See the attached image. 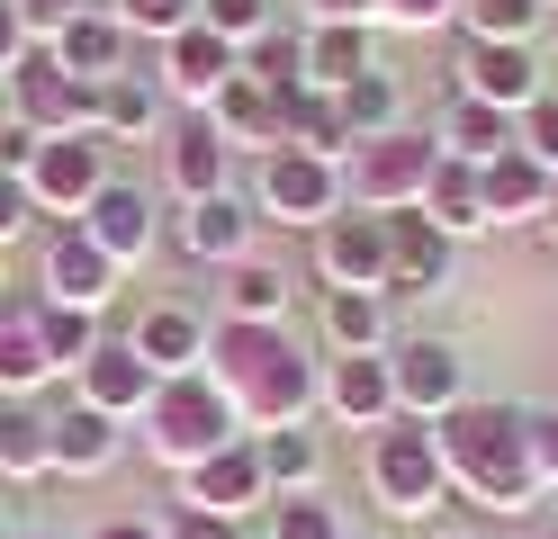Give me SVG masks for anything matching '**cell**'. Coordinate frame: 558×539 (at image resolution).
<instances>
[{
	"instance_id": "obj_18",
	"label": "cell",
	"mask_w": 558,
	"mask_h": 539,
	"mask_svg": "<svg viewBox=\"0 0 558 539\" xmlns=\"http://www.w3.org/2000/svg\"><path fill=\"white\" fill-rule=\"evenodd\" d=\"M82 234L109 252L118 270H135V261L154 252V189H135V180H109V189L82 207Z\"/></svg>"
},
{
	"instance_id": "obj_41",
	"label": "cell",
	"mask_w": 558,
	"mask_h": 539,
	"mask_svg": "<svg viewBox=\"0 0 558 539\" xmlns=\"http://www.w3.org/2000/svg\"><path fill=\"white\" fill-rule=\"evenodd\" d=\"M109 10H118L126 36H154V46L181 36V27H198V0H109Z\"/></svg>"
},
{
	"instance_id": "obj_45",
	"label": "cell",
	"mask_w": 558,
	"mask_h": 539,
	"mask_svg": "<svg viewBox=\"0 0 558 539\" xmlns=\"http://www.w3.org/2000/svg\"><path fill=\"white\" fill-rule=\"evenodd\" d=\"M522 450H532V477L558 486V414H532V422H522Z\"/></svg>"
},
{
	"instance_id": "obj_53",
	"label": "cell",
	"mask_w": 558,
	"mask_h": 539,
	"mask_svg": "<svg viewBox=\"0 0 558 539\" xmlns=\"http://www.w3.org/2000/svg\"><path fill=\"white\" fill-rule=\"evenodd\" d=\"M541 234L558 243V180H549V207H541Z\"/></svg>"
},
{
	"instance_id": "obj_10",
	"label": "cell",
	"mask_w": 558,
	"mask_h": 539,
	"mask_svg": "<svg viewBox=\"0 0 558 539\" xmlns=\"http://www.w3.org/2000/svg\"><path fill=\"white\" fill-rule=\"evenodd\" d=\"M388 378H397V414L405 422H441L450 405H469V359L450 342H397Z\"/></svg>"
},
{
	"instance_id": "obj_15",
	"label": "cell",
	"mask_w": 558,
	"mask_h": 539,
	"mask_svg": "<svg viewBox=\"0 0 558 539\" xmlns=\"http://www.w3.org/2000/svg\"><path fill=\"white\" fill-rule=\"evenodd\" d=\"M181 503H198V513H226V522H243L253 503H270V477H262L253 431H243V441H226L217 458H198L190 477H181Z\"/></svg>"
},
{
	"instance_id": "obj_58",
	"label": "cell",
	"mask_w": 558,
	"mask_h": 539,
	"mask_svg": "<svg viewBox=\"0 0 558 539\" xmlns=\"http://www.w3.org/2000/svg\"><path fill=\"white\" fill-rule=\"evenodd\" d=\"M0 405H10V395H0Z\"/></svg>"
},
{
	"instance_id": "obj_35",
	"label": "cell",
	"mask_w": 558,
	"mask_h": 539,
	"mask_svg": "<svg viewBox=\"0 0 558 539\" xmlns=\"http://www.w3.org/2000/svg\"><path fill=\"white\" fill-rule=\"evenodd\" d=\"M333 99H342V126H352V144L405 126V90H397V72H361V82H352V90H333Z\"/></svg>"
},
{
	"instance_id": "obj_16",
	"label": "cell",
	"mask_w": 558,
	"mask_h": 539,
	"mask_svg": "<svg viewBox=\"0 0 558 539\" xmlns=\"http://www.w3.org/2000/svg\"><path fill=\"white\" fill-rule=\"evenodd\" d=\"M118 261H109V252H99L82 225H54L46 234V297L54 306H82V315H99V306H109L118 297Z\"/></svg>"
},
{
	"instance_id": "obj_43",
	"label": "cell",
	"mask_w": 558,
	"mask_h": 539,
	"mask_svg": "<svg viewBox=\"0 0 558 539\" xmlns=\"http://www.w3.org/2000/svg\"><path fill=\"white\" fill-rule=\"evenodd\" d=\"M198 19L226 36V46H253V36L270 27V0H198Z\"/></svg>"
},
{
	"instance_id": "obj_30",
	"label": "cell",
	"mask_w": 558,
	"mask_h": 539,
	"mask_svg": "<svg viewBox=\"0 0 558 539\" xmlns=\"http://www.w3.org/2000/svg\"><path fill=\"white\" fill-rule=\"evenodd\" d=\"M0 477L10 486H37V477H54V414H37V405H0Z\"/></svg>"
},
{
	"instance_id": "obj_46",
	"label": "cell",
	"mask_w": 558,
	"mask_h": 539,
	"mask_svg": "<svg viewBox=\"0 0 558 539\" xmlns=\"http://www.w3.org/2000/svg\"><path fill=\"white\" fill-rule=\"evenodd\" d=\"M378 19H388V27H450L460 0H378Z\"/></svg>"
},
{
	"instance_id": "obj_17",
	"label": "cell",
	"mask_w": 558,
	"mask_h": 539,
	"mask_svg": "<svg viewBox=\"0 0 558 539\" xmlns=\"http://www.w3.org/2000/svg\"><path fill=\"white\" fill-rule=\"evenodd\" d=\"M433 287H450V234L424 207H405L388 216V297H433Z\"/></svg>"
},
{
	"instance_id": "obj_8",
	"label": "cell",
	"mask_w": 558,
	"mask_h": 539,
	"mask_svg": "<svg viewBox=\"0 0 558 539\" xmlns=\"http://www.w3.org/2000/svg\"><path fill=\"white\" fill-rule=\"evenodd\" d=\"M10 108H19V126H37V135H90V108L99 90L73 82L46 46H27V63L10 72Z\"/></svg>"
},
{
	"instance_id": "obj_24",
	"label": "cell",
	"mask_w": 558,
	"mask_h": 539,
	"mask_svg": "<svg viewBox=\"0 0 558 539\" xmlns=\"http://www.w3.org/2000/svg\"><path fill=\"white\" fill-rule=\"evenodd\" d=\"M477 198H486V225H541V207H549V171L513 144V154L477 162Z\"/></svg>"
},
{
	"instance_id": "obj_22",
	"label": "cell",
	"mask_w": 558,
	"mask_h": 539,
	"mask_svg": "<svg viewBox=\"0 0 558 539\" xmlns=\"http://www.w3.org/2000/svg\"><path fill=\"white\" fill-rule=\"evenodd\" d=\"M82 405H99V414H118V422H135V414H145L154 405V369H145V359H135V342H99L90 359H82Z\"/></svg>"
},
{
	"instance_id": "obj_14",
	"label": "cell",
	"mask_w": 558,
	"mask_h": 539,
	"mask_svg": "<svg viewBox=\"0 0 558 539\" xmlns=\"http://www.w3.org/2000/svg\"><path fill=\"white\" fill-rule=\"evenodd\" d=\"M207 333H217V323H207L198 306H181V297H154L145 315H135V359H145L154 378H190V369H207Z\"/></svg>"
},
{
	"instance_id": "obj_37",
	"label": "cell",
	"mask_w": 558,
	"mask_h": 539,
	"mask_svg": "<svg viewBox=\"0 0 558 539\" xmlns=\"http://www.w3.org/2000/svg\"><path fill=\"white\" fill-rule=\"evenodd\" d=\"M541 10L549 0H460V27L477 46H541Z\"/></svg>"
},
{
	"instance_id": "obj_59",
	"label": "cell",
	"mask_w": 558,
	"mask_h": 539,
	"mask_svg": "<svg viewBox=\"0 0 558 539\" xmlns=\"http://www.w3.org/2000/svg\"><path fill=\"white\" fill-rule=\"evenodd\" d=\"M549 10H558V0H549Z\"/></svg>"
},
{
	"instance_id": "obj_7",
	"label": "cell",
	"mask_w": 558,
	"mask_h": 539,
	"mask_svg": "<svg viewBox=\"0 0 558 539\" xmlns=\"http://www.w3.org/2000/svg\"><path fill=\"white\" fill-rule=\"evenodd\" d=\"M109 189V144L90 135H46L37 162H27V198H37V216H63V225H82V207Z\"/></svg>"
},
{
	"instance_id": "obj_56",
	"label": "cell",
	"mask_w": 558,
	"mask_h": 539,
	"mask_svg": "<svg viewBox=\"0 0 558 539\" xmlns=\"http://www.w3.org/2000/svg\"><path fill=\"white\" fill-rule=\"evenodd\" d=\"M0 539H10V513H0Z\"/></svg>"
},
{
	"instance_id": "obj_23",
	"label": "cell",
	"mask_w": 558,
	"mask_h": 539,
	"mask_svg": "<svg viewBox=\"0 0 558 539\" xmlns=\"http://www.w3.org/2000/svg\"><path fill=\"white\" fill-rule=\"evenodd\" d=\"M46 54L73 72V82H118L126 72V27H118V10H82V19H63L54 36H46Z\"/></svg>"
},
{
	"instance_id": "obj_29",
	"label": "cell",
	"mask_w": 558,
	"mask_h": 539,
	"mask_svg": "<svg viewBox=\"0 0 558 539\" xmlns=\"http://www.w3.org/2000/svg\"><path fill=\"white\" fill-rule=\"evenodd\" d=\"M316 323H325L333 359H352V351H388V297H378V287H325Z\"/></svg>"
},
{
	"instance_id": "obj_1",
	"label": "cell",
	"mask_w": 558,
	"mask_h": 539,
	"mask_svg": "<svg viewBox=\"0 0 558 539\" xmlns=\"http://www.w3.org/2000/svg\"><path fill=\"white\" fill-rule=\"evenodd\" d=\"M207 378L234 395L243 431H289V422H306V405L325 395L316 359L279 333V323H234V315L207 333Z\"/></svg>"
},
{
	"instance_id": "obj_34",
	"label": "cell",
	"mask_w": 558,
	"mask_h": 539,
	"mask_svg": "<svg viewBox=\"0 0 558 539\" xmlns=\"http://www.w3.org/2000/svg\"><path fill=\"white\" fill-rule=\"evenodd\" d=\"M154 118H162V82H145V72L99 82V108H90L99 135H154Z\"/></svg>"
},
{
	"instance_id": "obj_57",
	"label": "cell",
	"mask_w": 558,
	"mask_h": 539,
	"mask_svg": "<svg viewBox=\"0 0 558 539\" xmlns=\"http://www.w3.org/2000/svg\"><path fill=\"white\" fill-rule=\"evenodd\" d=\"M10 539H37V530H10Z\"/></svg>"
},
{
	"instance_id": "obj_13",
	"label": "cell",
	"mask_w": 558,
	"mask_h": 539,
	"mask_svg": "<svg viewBox=\"0 0 558 539\" xmlns=\"http://www.w3.org/2000/svg\"><path fill=\"white\" fill-rule=\"evenodd\" d=\"M486 108H505V118H522V108L541 99V46H477V36H460V82Z\"/></svg>"
},
{
	"instance_id": "obj_51",
	"label": "cell",
	"mask_w": 558,
	"mask_h": 539,
	"mask_svg": "<svg viewBox=\"0 0 558 539\" xmlns=\"http://www.w3.org/2000/svg\"><path fill=\"white\" fill-rule=\"evenodd\" d=\"M316 19H352V27H378V0H306Z\"/></svg>"
},
{
	"instance_id": "obj_19",
	"label": "cell",
	"mask_w": 558,
	"mask_h": 539,
	"mask_svg": "<svg viewBox=\"0 0 558 539\" xmlns=\"http://www.w3.org/2000/svg\"><path fill=\"white\" fill-rule=\"evenodd\" d=\"M253 225H262V216L243 207L234 189H217V198L181 207V252L207 261V270H234V261H253Z\"/></svg>"
},
{
	"instance_id": "obj_12",
	"label": "cell",
	"mask_w": 558,
	"mask_h": 539,
	"mask_svg": "<svg viewBox=\"0 0 558 539\" xmlns=\"http://www.w3.org/2000/svg\"><path fill=\"white\" fill-rule=\"evenodd\" d=\"M243 72V46H226L217 27H181V36H162V99H181V108H207L226 82Z\"/></svg>"
},
{
	"instance_id": "obj_6",
	"label": "cell",
	"mask_w": 558,
	"mask_h": 539,
	"mask_svg": "<svg viewBox=\"0 0 558 539\" xmlns=\"http://www.w3.org/2000/svg\"><path fill=\"white\" fill-rule=\"evenodd\" d=\"M262 216L270 225H306L316 234L325 216H342L352 207V189H342V162H325V154H306V144H279V154H262Z\"/></svg>"
},
{
	"instance_id": "obj_2",
	"label": "cell",
	"mask_w": 558,
	"mask_h": 539,
	"mask_svg": "<svg viewBox=\"0 0 558 539\" xmlns=\"http://www.w3.org/2000/svg\"><path fill=\"white\" fill-rule=\"evenodd\" d=\"M522 405H486V395H469V405H450L433 422V450H441V477L460 486L469 503H486V513H532L541 503V477H532V450H522Z\"/></svg>"
},
{
	"instance_id": "obj_32",
	"label": "cell",
	"mask_w": 558,
	"mask_h": 539,
	"mask_svg": "<svg viewBox=\"0 0 558 539\" xmlns=\"http://www.w3.org/2000/svg\"><path fill=\"white\" fill-rule=\"evenodd\" d=\"M424 216L460 243V234H486V198H477V162H460V154H441V171H433V189H424Z\"/></svg>"
},
{
	"instance_id": "obj_25",
	"label": "cell",
	"mask_w": 558,
	"mask_h": 539,
	"mask_svg": "<svg viewBox=\"0 0 558 539\" xmlns=\"http://www.w3.org/2000/svg\"><path fill=\"white\" fill-rule=\"evenodd\" d=\"M361 72H378L369 27H352V19H306V90H352Z\"/></svg>"
},
{
	"instance_id": "obj_55",
	"label": "cell",
	"mask_w": 558,
	"mask_h": 539,
	"mask_svg": "<svg viewBox=\"0 0 558 539\" xmlns=\"http://www.w3.org/2000/svg\"><path fill=\"white\" fill-rule=\"evenodd\" d=\"M541 539H558V513H549V530H541Z\"/></svg>"
},
{
	"instance_id": "obj_28",
	"label": "cell",
	"mask_w": 558,
	"mask_h": 539,
	"mask_svg": "<svg viewBox=\"0 0 558 539\" xmlns=\"http://www.w3.org/2000/svg\"><path fill=\"white\" fill-rule=\"evenodd\" d=\"M433 144H441V154H460V162H496V154H513V118H505V108H486V99H469V90H450Z\"/></svg>"
},
{
	"instance_id": "obj_27",
	"label": "cell",
	"mask_w": 558,
	"mask_h": 539,
	"mask_svg": "<svg viewBox=\"0 0 558 539\" xmlns=\"http://www.w3.org/2000/svg\"><path fill=\"white\" fill-rule=\"evenodd\" d=\"M37 306H46V287H37V297H10V306H0V395H27V387L54 378L46 333H37Z\"/></svg>"
},
{
	"instance_id": "obj_38",
	"label": "cell",
	"mask_w": 558,
	"mask_h": 539,
	"mask_svg": "<svg viewBox=\"0 0 558 539\" xmlns=\"http://www.w3.org/2000/svg\"><path fill=\"white\" fill-rule=\"evenodd\" d=\"M243 72L270 90H306V36L298 27H262L253 46H243Z\"/></svg>"
},
{
	"instance_id": "obj_31",
	"label": "cell",
	"mask_w": 558,
	"mask_h": 539,
	"mask_svg": "<svg viewBox=\"0 0 558 539\" xmlns=\"http://www.w3.org/2000/svg\"><path fill=\"white\" fill-rule=\"evenodd\" d=\"M253 450H262L270 494H316V477H325V441H316L306 422H289V431H253Z\"/></svg>"
},
{
	"instance_id": "obj_47",
	"label": "cell",
	"mask_w": 558,
	"mask_h": 539,
	"mask_svg": "<svg viewBox=\"0 0 558 539\" xmlns=\"http://www.w3.org/2000/svg\"><path fill=\"white\" fill-rule=\"evenodd\" d=\"M82 10H109V0H19V19H27V36H54L63 19H82Z\"/></svg>"
},
{
	"instance_id": "obj_39",
	"label": "cell",
	"mask_w": 558,
	"mask_h": 539,
	"mask_svg": "<svg viewBox=\"0 0 558 539\" xmlns=\"http://www.w3.org/2000/svg\"><path fill=\"white\" fill-rule=\"evenodd\" d=\"M37 333H46V359H54V369H82V359L99 351V342H109V333H99V315H82V306H37Z\"/></svg>"
},
{
	"instance_id": "obj_33",
	"label": "cell",
	"mask_w": 558,
	"mask_h": 539,
	"mask_svg": "<svg viewBox=\"0 0 558 539\" xmlns=\"http://www.w3.org/2000/svg\"><path fill=\"white\" fill-rule=\"evenodd\" d=\"M289 306H298V279L279 270V261H234L226 270V315L234 323H279Z\"/></svg>"
},
{
	"instance_id": "obj_20",
	"label": "cell",
	"mask_w": 558,
	"mask_h": 539,
	"mask_svg": "<svg viewBox=\"0 0 558 539\" xmlns=\"http://www.w3.org/2000/svg\"><path fill=\"white\" fill-rule=\"evenodd\" d=\"M325 405H333V422H352V431L397 422V378H388V351H352V359H333V369H325Z\"/></svg>"
},
{
	"instance_id": "obj_48",
	"label": "cell",
	"mask_w": 558,
	"mask_h": 539,
	"mask_svg": "<svg viewBox=\"0 0 558 539\" xmlns=\"http://www.w3.org/2000/svg\"><path fill=\"white\" fill-rule=\"evenodd\" d=\"M27 216H37V198H27V180H10V171H0V252H10V243L27 234Z\"/></svg>"
},
{
	"instance_id": "obj_49",
	"label": "cell",
	"mask_w": 558,
	"mask_h": 539,
	"mask_svg": "<svg viewBox=\"0 0 558 539\" xmlns=\"http://www.w3.org/2000/svg\"><path fill=\"white\" fill-rule=\"evenodd\" d=\"M27 46H37V36H27V19H19V0H0V82H10V72L27 63Z\"/></svg>"
},
{
	"instance_id": "obj_26",
	"label": "cell",
	"mask_w": 558,
	"mask_h": 539,
	"mask_svg": "<svg viewBox=\"0 0 558 539\" xmlns=\"http://www.w3.org/2000/svg\"><path fill=\"white\" fill-rule=\"evenodd\" d=\"M118 414H99V405H63L54 414V477H99V467H118Z\"/></svg>"
},
{
	"instance_id": "obj_11",
	"label": "cell",
	"mask_w": 558,
	"mask_h": 539,
	"mask_svg": "<svg viewBox=\"0 0 558 539\" xmlns=\"http://www.w3.org/2000/svg\"><path fill=\"white\" fill-rule=\"evenodd\" d=\"M207 126H217L234 154H279V144H289V90H270V82H253V72H234V82L217 90L198 108Z\"/></svg>"
},
{
	"instance_id": "obj_50",
	"label": "cell",
	"mask_w": 558,
	"mask_h": 539,
	"mask_svg": "<svg viewBox=\"0 0 558 539\" xmlns=\"http://www.w3.org/2000/svg\"><path fill=\"white\" fill-rule=\"evenodd\" d=\"M37 144H46L37 126H19V118H10V126H0V171H10V180H27V162H37Z\"/></svg>"
},
{
	"instance_id": "obj_4",
	"label": "cell",
	"mask_w": 558,
	"mask_h": 539,
	"mask_svg": "<svg viewBox=\"0 0 558 539\" xmlns=\"http://www.w3.org/2000/svg\"><path fill=\"white\" fill-rule=\"evenodd\" d=\"M433 171H441V144H433V135H414V126H397V135L352 144V162H342V189H352V207H369V216H405V207H424Z\"/></svg>"
},
{
	"instance_id": "obj_3",
	"label": "cell",
	"mask_w": 558,
	"mask_h": 539,
	"mask_svg": "<svg viewBox=\"0 0 558 539\" xmlns=\"http://www.w3.org/2000/svg\"><path fill=\"white\" fill-rule=\"evenodd\" d=\"M135 422H145V450H154L162 467H181V477H190L198 458H217L226 441H243L234 395H226L217 378H207V369H190V378H162V387H154V405L135 414Z\"/></svg>"
},
{
	"instance_id": "obj_44",
	"label": "cell",
	"mask_w": 558,
	"mask_h": 539,
	"mask_svg": "<svg viewBox=\"0 0 558 539\" xmlns=\"http://www.w3.org/2000/svg\"><path fill=\"white\" fill-rule=\"evenodd\" d=\"M162 539H243V522L198 513V503H171V513H162Z\"/></svg>"
},
{
	"instance_id": "obj_5",
	"label": "cell",
	"mask_w": 558,
	"mask_h": 539,
	"mask_svg": "<svg viewBox=\"0 0 558 539\" xmlns=\"http://www.w3.org/2000/svg\"><path fill=\"white\" fill-rule=\"evenodd\" d=\"M369 494L388 503L397 522H424L433 503L450 494L441 450H433V422H378L369 431Z\"/></svg>"
},
{
	"instance_id": "obj_21",
	"label": "cell",
	"mask_w": 558,
	"mask_h": 539,
	"mask_svg": "<svg viewBox=\"0 0 558 539\" xmlns=\"http://www.w3.org/2000/svg\"><path fill=\"white\" fill-rule=\"evenodd\" d=\"M226 162H234V144L207 126V118H181L171 144H162V180H171V198H181V207L217 198V189H226Z\"/></svg>"
},
{
	"instance_id": "obj_42",
	"label": "cell",
	"mask_w": 558,
	"mask_h": 539,
	"mask_svg": "<svg viewBox=\"0 0 558 539\" xmlns=\"http://www.w3.org/2000/svg\"><path fill=\"white\" fill-rule=\"evenodd\" d=\"M513 144H522V154H532V162L558 180V90H541V99L513 118Z\"/></svg>"
},
{
	"instance_id": "obj_54",
	"label": "cell",
	"mask_w": 558,
	"mask_h": 539,
	"mask_svg": "<svg viewBox=\"0 0 558 539\" xmlns=\"http://www.w3.org/2000/svg\"><path fill=\"white\" fill-rule=\"evenodd\" d=\"M433 539H469V530H433Z\"/></svg>"
},
{
	"instance_id": "obj_52",
	"label": "cell",
	"mask_w": 558,
	"mask_h": 539,
	"mask_svg": "<svg viewBox=\"0 0 558 539\" xmlns=\"http://www.w3.org/2000/svg\"><path fill=\"white\" fill-rule=\"evenodd\" d=\"M90 539H162V522H99Z\"/></svg>"
},
{
	"instance_id": "obj_9",
	"label": "cell",
	"mask_w": 558,
	"mask_h": 539,
	"mask_svg": "<svg viewBox=\"0 0 558 539\" xmlns=\"http://www.w3.org/2000/svg\"><path fill=\"white\" fill-rule=\"evenodd\" d=\"M316 279L325 287H378L388 297V216L369 207H342L316 225Z\"/></svg>"
},
{
	"instance_id": "obj_40",
	"label": "cell",
	"mask_w": 558,
	"mask_h": 539,
	"mask_svg": "<svg viewBox=\"0 0 558 539\" xmlns=\"http://www.w3.org/2000/svg\"><path fill=\"white\" fill-rule=\"evenodd\" d=\"M270 539H342L325 494H270Z\"/></svg>"
},
{
	"instance_id": "obj_36",
	"label": "cell",
	"mask_w": 558,
	"mask_h": 539,
	"mask_svg": "<svg viewBox=\"0 0 558 539\" xmlns=\"http://www.w3.org/2000/svg\"><path fill=\"white\" fill-rule=\"evenodd\" d=\"M289 144L325 162H352V126H342V99L333 90H289Z\"/></svg>"
}]
</instances>
